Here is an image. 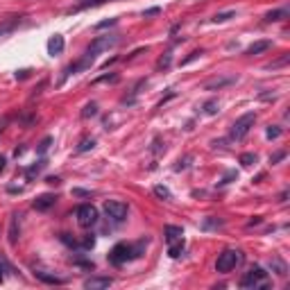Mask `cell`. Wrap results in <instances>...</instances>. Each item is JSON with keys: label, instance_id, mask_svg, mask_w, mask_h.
<instances>
[{"label": "cell", "instance_id": "6da1fadb", "mask_svg": "<svg viewBox=\"0 0 290 290\" xmlns=\"http://www.w3.org/2000/svg\"><path fill=\"white\" fill-rule=\"evenodd\" d=\"M240 263H243V252H240V249H225V252L218 254L215 270L222 274H227V272L238 268Z\"/></svg>", "mask_w": 290, "mask_h": 290}, {"label": "cell", "instance_id": "7a4b0ae2", "mask_svg": "<svg viewBox=\"0 0 290 290\" xmlns=\"http://www.w3.org/2000/svg\"><path fill=\"white\" fill-rule=\"evenodd\" d=\"M166 234V243H168V254L172 259H177L182 252H184V229L182 227H175V225H168L163 229Z\"/></svg>", "mask_w": 290, "mask_h": 290}, {"label": "cell", "instance_id": "3957f363", "mask_svg": "<svg viewBox=\"0 0 290 290\" xmlns=\"http://www.w3.org/2000/svg\"><path fill=\"white\" fill-rule=\"evenodd\" d=\"M254 123H256V114H254V111H247V114H243L234 125H231L229 138H231V141H240V138H245V136L249 134V129L254 127Z\"/></svg>", "mask_w": 290, "mask_h": 290}, {"label": "cell", "instance_id": "277c9868", "mask_svg": "<svg viewBox=\"0 0 290 290\" xmlns=\"http://www.w3.org/2000/svg\"><path fill=\"white\" fill-rule=\"evenodd\" d=\"M240 288L256 290V288H268V272L263 268H252L249 272L243 274L240 279Z\"/></svg>", "mask_w": 290, "mask_h": 290}, {"label": "cell", "instance_id": "5b68a950", "mask_svg": "<svg viewBox=\"0 0 290 290\" xmlns=\"http://www.w3.org/2000/svg\"><path fill=\"white\" fill-rule=\"evenodd\" d=\"M75 218H77V225H80L82 229H91V227H95L100 220L98 209H95L93 204H80L75 211Z\"/></svg>", "mask_w": 290, "mask_h": 290}, {"label": "cell", "instance_id": "8992f818", "mask_svg": "<svg viewBox=\"0 0 290 290\" xmlns=\"http://www.w3.org/2000/svg\"><path fill=\"white\" fill-rule=\"evenodd\" d=\"M129 259H134V249H132V245H127V243L114 245V249L109 252V263L111 265H123V263H127Z\"/></svg>", "mask_w": 290, "mask_h": 290}, {"label": "cell", "instance_id": "52a82bcc", "mask_svg": "<svg viewBox=\"0 0 290 290\" xmlns=\"http://www.w3.org/2000/svg\"><path fill=\"white\" fill-rule=\"evenodd\" d=\"M104 211H107V215L114 222H123L129 213V206L125 204V202H120V200H107L104 202Z\"/></svg>", "mask_w": 290, "mask_h": 290}, {"label": "cell", "instance_id": "ba28073f", "mask_svg": "<svg viewBox=\"0 0 290 290\" xmlns=\"http://www.w3.org/2000/svg\"><path fill=\"white\" fill-rule=\"evenodd\" d=\"M116 43H118V34H107V37H95L93 41H91V46L86 48V50L91 52V55H100V52L109 50V48H114Z\"/></svg>", "mask_w": 290, "mask_h": 290}, {"label": "cell", "instance_id": "9c48e42d", "mask_svg": "<svg viewBox=\"0 0 290 290\" xmlns=\"http://www.w3.org/2000/svg\"><path fill=\"white\" fill-rule=\"evenodd\" d=\"M93 61H95V55H91L89 50L84 52V57H82L80 61H75V64H70L68 68L64 70V77H61V82L66 80V77H70V75H77V72H82V70H89L91 66H93Z\"/></svg>", "mask_w": 290, "mask_h": 290}, {"label": "cell", "instance_id": "30bf717a", "mask_svg": "<svg viewBox=\"0 0 290 290\" xmlns=\"http://www.w3.org/2000/svg\"><path fill=\"white\" fill-rule=\"evenodd\" d=\"M234 82H236V77H234V75H225V77H213V80L204 82V91H220V89H225V86L234 84Z\"/></svg>", "mask_w": 290, "mask_h": 290}, {"label": "cell", "instance_id": "8fae6325", "mask_svg": "<svg viewBox=\"0 0 290 290\" xmlns=\"http://www.w3.org/2000/svg\"><path fill=\"white\" fill-rule=\"evenodd\" d=\"M64 46H66V41H64V37L61 34H55V37H50L48 39V55L50 57H57V55H61L64 52Z\"/></svg>", "mask_w": 290, "mask_h": 290}, {"label": "cell", "instance_id": "7c38bea8", "mask_svg": "<svg viewBox=\"0 0 290 290\" xmlns=\"http://www.w3.org/2000/svg\"><path fill=\"white\" fill-rule=\"evenodd\" d=\"M111 283H114L111 277H91L84 281V288L86 290H102V288H109Z\"/></svg>", "mask_w": 290, "mask_h": 290}, {"label": "cell", "instance_id": "4fadbf2b", "mask_svg": "<svg viewBox=\"0 0 290 290\" xmlns=\"http://www.w3.org/2000/svg\"><path fill=\"white\" fill-rule=\"evenodd\" d=\"M55 204H57V197L50 195V193H46V195H39L37 200H34V209L37 211H48V209H52Z\"/></svg>", "mask_w": 290, "mask_h": 290}, {"label": "cell", "instance_id": "5bb4252c", "mask_svg": "<svg viewBox=\"0 0 290 290\" xmlns=\"http://www.w3.org/2000/svg\"><path fill=\"white\" fill-rule=\"evenodd\" d=\"M21 23H23V16H9L7 21L0 23V37H3V34H9V32H14L18 25H21Z\"/></svg>", "mask_w": 290, "mask_h": 290}, {"label": "cell", "instance_id": "9a60e30c", "mask_svg": "<svg viewBox=\"0 0 290 290\" xmlns=\"http://www.w3.org/2000/svg\"><path fill=\"white\" fill-rule=\"evenodd\" d=\"M272 48V41H268V39H263V41H256L252 43V46L245 50V55H249V57H254V55H261V52H265V50H270Z\"/></svg>", "mask_w": 290, "mask_h": 290}, {"label": "cell", "instance_id": "2e32d148", "mask_svg": "<svg viewBox=\"0 0 290 290\" xmlns=\"http://www.w3.org/2000/svg\"><path fill=\"white\" fill-rule=\"evenodd\" d=\"M290 16V9L288 7H281V9H272V12L265 14V23H277V21H283V18Z\"/></svg>", "mask_w": 290, "mask_h": 290}, {"label": "cell", "instance_id": "e0dca14e", "mask_svg": "<svg viewBox=\"0 0 290 290\" xmlns=\"http://www.w3.org/2000/svg\"><path fill=\"white\" fill-rule=\"evenodd\" d=\"M104 3H114V0H82L80 5H75V7L70 9V12H84V9L100 7V5H104Z\"/></svg>", "mask_w": 290, "mask_h": 290}, {"label": "cell", "instance_id": "ac0fdd59", "mask_svg": "<svg viewBox=\"0 0 290 290\" xmlns=\"http://www.w3.org/2000/svg\"><path fill=\"white\" fill-rule=\"evenodd\" d=\"M34 277L41 279L43 283H64V279L55 277V274H46V270H37V268H34Z\"/></svg>", "mask_w": 290, "mask_h": 290}, {"label": "cell", "instance_id": "d6986e66", "mask_svg": "<svg viewBox=\"0 0 290 290\" xmlns=\"http://www.w3.org/2000/svg\"><path fill=\"white\" fill-rule=\"evenodd\" d=\"M16 225H18V215L14 213L12 215V222H9V243H12V245L18 243V229H16Z\"/></svg>", "mask_w": 290, "mask_h": 290}, {"label": "cell", "instance_id": "ffe728a7", "mask_svg": "<svg viewBox=\"0 0 290 290\" xmlns=\"http://www.w3.org/2000/svg\"><path fill=\"white\" fill-rule=\"evenodd\" d=\"M202 111H204L206 116H215L218 111H220V104H218V100H209V102L202 104Z\"/></svg>", "mask_w": 290, "mask_h": 290}, {"label": "cell", "instance_id": "44dd1931", "mask_svg": "<svg viewBox=\"0 0 290 290\" xmlns=\"http://www.w3.org/2000/svg\"><path fill=\"white\" fill-rule=\"evenodd\" d=\"M222 227V220H218V218H206L204 222H202V229L209 231V229H220Z\"/></svg>", "mask_w": 290, "mask_h": 290}, {"label": "cell", "instance_id": "7402d4cb", "mask_svg": "<svg viewBox=\"0 0 290 290\" xmlns=\"http://www.w3.org/2000/svg\"><path fill=\"white\" fill-rule=\"evenodd\" d=\"M95 148V141L93 138H82L80 145H77V152H89V150Z\"/></svg>", "mask_w": 290, "mask_h": 290}, {"label": "cell", "instance_id": "603a6c76", "mask_svg": "<svg viewBox=\"0 0 290 290\" xmlns=\"http://www.w3.org/2000/svg\"><path fill=\"white\" fill-rule=\"evenodd\" d=\"M272 268L277 270V274H279V277H286V274H288V270H286V263H283L281 259H272Z\"/></svg>", "mask_w": 290, "mask_h": 290}, {"label": "cell", "instance_id": "cb8c5ba5", "mask_svg": "<svg viewBox=\"0 0 290 290\" xmlns=\"http://www.w3.org/2000/svg\"><path fill=\"white\" fill-rule=\"evenodd\" d=\"M234 16H236L234 9H229V12H220V14H215L213 16V23H225V21H229V18H234Z\"/></svg>", "mask_w": 290, "mask_h": 290}, {"label": "cell", "instance_id": "d4e9b609", "mask_svg": "<svg viewBox=\"0 0 290 290\" xmlns=\"http://www.w3.org/2000/svg\"><path fill=\"white\" fill-rule=\"evenodd\" d=\"M95 114H98V104L91 102L84 107V111H82V118H91V116H95Z\"/></svg>", "mask_w": 290, "mask_h": 290}, {"label": "cell", "instance_id": "484cf974", "mask_svg": "<svg viewBox=\"0 0 290 290\" xmlns=\"http://www.w3.org/2000/svg\"><path fill=\"white\" fill-rule=\"evenodd\" d=\"M154 195H159V197H161V200H170V191H168V188L166 186H154Z\"/></svg>", "mask_w": 290, "mask_h": 290}, {"label": "cell", "instance_id": "4316f807", "mask_svg": "<svg viewBox=\"0 0 290 290\" xmlns=\"http://www.w3.org/2000/svg\"><path fill=\"white\" fill-rule=\"evenodd\" d=\"M170 61H172V52H166V55L157 61V68H168V66H170Z\"/></svg>", "mask_w": 290, "mask_h": 290}, {"label": "cell", "instance_id": "83f0119b", "mask_svg": "<svg viewBox=\"0 0 290 290\" xmlns=\"http://www.w3.org/2000/svg\"><path fill=\"white\" fill-rule=\"evenodd\" d=\"M240 163H243V166H252V163H256V154L245 152L243 157H240Z\"/></svg>", "mask_w": 290, "mask_h": 290}, {"label": "cell", "instance_id": "f1b7e54d", "mask_svg": "<svg viewBox=\"0 0 290 290\" xmlns=\"http://www.w3.org/2000/svg\"><path fill=\"white\" fill-rule=\"evenodd\" d=\"M43 168H46V161H39L37 166H32L30 170H27V177H30V179H32V177H34V175H39V172H41Z\"/></svg>", "mask_w": 290, "mask_h": 290}, {"label": "cell", "instance_id": "f546056e", "mask_svg": "<svg viewBox=\"0 0 290 290\" xmlns=\"http://www.w3.org/2000/svg\"><path fill=\"white\" fill-rule=\"evenodd\" d=\"M50 145H52V136H46L41 143H39V154H46Z\"/></svg>", "mask_w": 290, "mask_h": 290}, {"label": "cell", "instance_id": "4dcf8cb0", "mask_svg": "<svg viewBox=\"0 0 290 290\" xmlns=\"http://www.w3.org/2000/svg\"><path fill=\"white\" fill-rule=\"evenodd\" d=\"M279 136H281V127L270 125V127H268V138H279Z\"/></svg>", "mask_w": 290, "mask_h": 290}, {"label": "cell", "instance_id": "1f68e13d", "mask_svg": "<svg viewBox=\"0 0 290 290\" xmlns=\"http://www.w3.org/2000/svg\"><path fill=\"white\" fill-rule=\"evenodd\" d=\"M116 23H118V18H109V21L98 23V25H95V30H104V27H111V25H116Z\"/></svg>", "mask_w": 290, "mask_h": 290}, {"label": "cell", "instance_id": "d6a6232c", "mask_svg": "<svg viewBox=\"0 0 290 290\" xmlns=\"http://www.w3.org/2000/svg\"><path fill=\"white\" fill-rule=\"evenodd\" d=\"M283 157H286V152H277V154H274L272 159H270V163H279V161H281Z\"/></svg>", "mask_w": 290, "mask_h": 290}, {"label": "cell", "instance_id": "836d02e7", "mask_svg": "<svg viewBox=\"0 0 290 290\" xmlns=\"http://www.w3.org/2000/svg\"><path fill=\"white\" fill-rule=\"evenodd\" d=\"M159 12H161L159 7H152V9H148V12H145V16H154V14H159Z\"/></svg>", "mask_w": 290, "mask_h": 290}, {"label": "cell", "instance_id": "e575fe53", "mask_svg": "<svg viewBox=\"0 0 290 290\" xmlns=\"http://www.w3.org/2000/svg\"><path fill=\"white\" fill-rule=\"evenodd\" d=\"M5 163H7V159H5V157H0V172L5 170Z\"/></svg>", "mask_w": 290, "mask_h": 290}, {"label": "cell", "instance_id": "d590c367", "mask_svg": "<svg viewBox=\"0 0 290 290\" xmlns=\"http://www.w3.org/2000/svg\"><path fill=\"white\" fill-rule=\"evenodd\" d=\"M48 184H52V186H57V184H59V179H57V177H50V179H48Z\"/></svg>", "mask_w": 290, "mask_h": 290}]
</instances>
